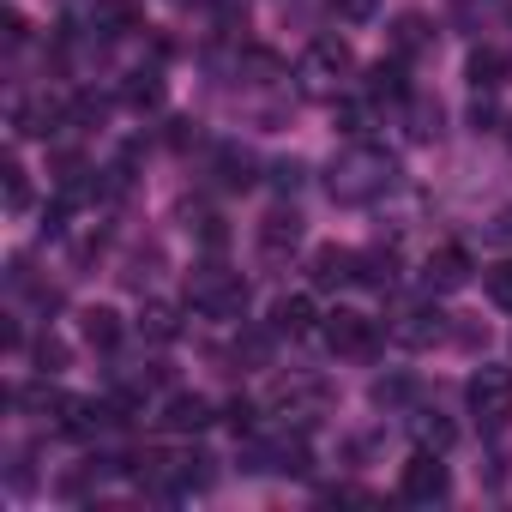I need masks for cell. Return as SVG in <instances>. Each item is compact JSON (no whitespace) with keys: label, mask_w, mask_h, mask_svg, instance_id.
<instances>
[{"label":"cell","mask_w":512,"mask_h":512,"mask_svg":"<svg viewBox=\"0 0 512 512\" xmlns=\"http://www.w3.org/2000/svg\"><path fill=\"white\" fill-rule=\"evenodd\" d=\"M410 392H416V380H404V374L374 380V404H380V410H404V404H410Z\"/></svg>","instance_id":"obj_25"},{"label":"cell","mask_w":512,"mask_h":512,"mask_svg":"<svg viewBox=\"0 0 512 512\" xmlns=\"http://www.w3.org/2000/svg\"><path fill=\"white\" fill-rule=\"evenodd\" d=\"M350 73H356V55H350L344 37H314V43L302 49V61H296V85H302L308 97H326V103L350 85Z\"/></svg>","instance_id":"obj_2"},{"label":"cell","mask_w":512,"mask_h":512,"mask_svg":"<svg viewBox=\"0 0 512 512\" xmlns=\"http://www.w3.org/2000/svg\"><path fill=\"white\" fill-rule=\"evenodd\" d=\"M410 434H416V446H428V452H446V446L458 440V428H452L440 410H410Z\"/></svg>","instance_id":"obj_19"},{"label":"cell","mask_w":512,"mask_h":512,"mask_svg":"<svg viewBox=\"0 0 512 512\" xmlns=\"http://www.w3.org/2000/svg\"><path fill=\"white\" fill-rule=\"evenodd\" d=\"M470 121H476V133H482V127H494V103H488V97H476V109H470Z\"/></svg>","instance_id":"obj_33"},{"label":"cell","mask_w":512,"mask_h":512,"mask_svg":"<svg viewBox=\"0 0 512 512\" xmlns=\"http://www.w3.org/2000/svg\"><path fill=\"white\" fill-rule=\"evenodd\" d=\"M127 103H133V109H157V103H163V79H157V73H133Z\"/></svg>","instance_id":"obj_26"},{"label":"cell","mask_w":512,"mask_h":512,"mask_svg":"<svg viewBox=\"0 0 512 512\" xmlns=\"http://www.w3.org/2000/svg\"><path fill=\"white\" fill-rule=\"evenodd\" d=\"M296 247H302V217H296V211H272V217L260 223V253L278 266V260H290Z\"/></svg>","instance_id":"obj_10"},{"label":"cell","mask_w":512,"mask_h":512,"mask_svg":"<svg viewBox=\"0 0 512 512\" xmlns=\"http://www.w3.org/2000/svg\"><path fill=\"white\" fill-rule=\"evenodd\" d=\"M356 284L386 290V284H392V253H356Z\"/></svg>","instance_id":"obj_23"},{"label":"cell","mask_w":512,"mask_h":512,"mask_svg":"<svg viewBox=\"0 0 512 512\" xmlns=\"http://www.w3.org/2000/svg\"><path fill=\"white\" fill-rule=\"evenodd\" d=\"M392 338H398V344H410V350H428V344H440V338H446V314H440V308H410V314H398Z\"/></svg>","instance_id":"obj_11"},{"label":"cell","mask_w":512,"mask_h":512,"mask_svg":"<svg viewBox=\"0 0 512 512\" xmlns=\"http://www.w3.org/2000/svg\"><path fill=\"white\" fill-rule=\"evenodd\" d=\"M392 49H398V55H428V49H434V25H428L422 13H404V19L392 25Z\"/></svg>","instance_id":"obj_20"},{"label":"cell","mask_w":512,"mask_h":512,"mask_svg":"<svg viewBox=\"0 0 512 512\" xmlns=\"http://www.w3.org/2000/svg\"><path fill=\"white\" fill-rule=\"evenodd\" d=\"M368 97H374V103H410V73H404V61H374V67H368Z\"/></svg>","instance_id":"obj_14"},{"label":"cell","mask_w":512,"mask_h":512,"mask_svg":"<svg viewBox=\"0 0 512 512\" xmlns=\"http://www.w3.org/2000/svg\"><path fill=\"white\" fill-rule=\"evenodd\" d=\"M410 139H440V103L410 97Z\"/></svg>","instance_id":"obj_24"},{"label":"cell","mask_w":512,"mask_h":512,"mask_svg":"<svg viewBox=\"0 0 512 512\" xmlns=\"http://www.w3.org/2000/svg\"><path fill=\"white\" fill-rule=\"evenodd\" d=\"M326 404H332V386H326V380H314V374H290V380H278V386H272V410H278V416H290V422H314Z\"/></svg>","instance_id":"obj_7"},{"label":"cell","mask_w":512,"mask_h":512,"mask_svg":"<svg viewBox=\"0 0 512 512\" xmlns=\"http://www.w3.org/2000/svg\"><path fill=\"white\" fill-rule=\"evenodd\" d=\"M314 284H320V290L356 284V247H320V253H314Z\"/></svg>","instance_id":"obj_13"},{"label":"cell","mask_w":512,"mask_h":512,"mask_svg":"<svg viewBox=\"0 0 512 512\" xmlns=\"http://www.w3.org/2000/svg\"><path fill=\"white\" fill-rule=\"evenodd\" d=\"M211 422H217V410H211V398H199V392H175L169 410H163V428H169V434H199V428H211Z\"/></svg>","instance_id":"obj_12"},{"label":"cell","mask_w":512,"mask_h":512,"mask_svg":"<svg viewBox=\"0 0 512 512\" xmlns=\"http://www.w3.org/2000/svg\"><path fill=\"white\" fill-rule=\"evenodd\" d=\"M314 326H320L314 296H278V302H272V320H266L272 338H308Z\"/></svg>","instance_id":"obj_9"},{"label":"cell","mask_w":512,"mask_h":512,"mask_svg":"<svg viewBox=\"0 0 512 512\" xmlns=\"http://www.w3.org/2000/svg\"><path fill=\"white\" fill-rule=\"evenodd\" d=\"M25 37H31V19H25V13H19V7H13V13H7V43H13V49H19V43H25Z\"/></svg>","instance_id":"obj_32"},{"label":"cell","mask_w":512,"mask_h":512,"mask_svg":"<svg viewBox=\"0 0 512 512\" xmlns=\"http://www.w3.org/2000/svg\"><path fill=\"white\" fill-rule=\"evenodd\" d=\"M187 302H193L199 314H211V320H235L241 302H247V284H241V272H229V266H193Z\"/></svg>","instance_id":"obj_3"},{"label":"cell","mask_w":512,"mask_h":512,"mask_svg":"<svg viewBox=\"0 0 512 512\" xmlns=\"http://www.w3.org/2000/svg\"><path fill=\"white\" fill-rule=\"evenodd\" d=\"M217 169H223V187H253V181H260V175H253V169H260L253 151H235V145L217 157Z\"/></svg>","instance_id":"obj_22"},{"label":"cell","mask_w":512,"mask_h":512,"mask_svg":"<svg viewBox=\"0 0 512 512\" xmlns=\"http://www.w3.org/2000/svg\"><path fill=\"white\" fill-rule=\"evenodd\" d=\"M79 332H85L91 350H115V344H121V314H115V308H85V314H79Z\"/></svg>","instance_id":"obj_18"},{"label":"cell","mask_w":512,"mask_h":512,"mask_svg":"<svg viewBox=\"0 0 512 512\" xmlns=\"http://www.w3.org/2000/svg\"><path fill=\"white\" fill-rule=\"evenodd\" d=\"M229 428H235V434H253V404H247V398L229 404Z\"/></svg>","instance_id":"obj_31"},{"label":"cell","mask_w":512,"mask_h":512,"mask_svg":"<svg viewBox=\"0 0 512 512\" xmlns=\"http://www.w3.org/2000/svg\"><path fill=\"white\" fill-rule=\"evenodd\" d=\"M446 494H452V470L440 464V452L416 446L410 464L398 470V500H410V506H434V500H446Z\"/></svg>","instance_id":"obj_5"},{"label":"cell","mask_w":512,"mask_h":512,"mask_svg":"<svg viewBox=\"0 0 512 512\" xmlns=\"http://www.w3.org/2000/svg\"><path fill=\"white\" fill-rule=\"evenodd\" d=\"M488 296H494V308H512V260L488 266Z\"/></svg>","instance_id":"obj_28"},{"label":"cell","mask_w":512,"mask_h":512,"mask_svg":"<svg viewBox=\"0 0 512 512\" xmlns=\"http://www.w3.org/2000/svg\"><path fill=\"white\" fill-rule=\"evenodd\" d=\"M13 127L31 133V139H43V133L61 127V103H55V97H25V103L13 109Z\"/></svg>","instance_id":"obj_16"},{"label":"cell","mask_w":512,"mask_h":512,"mask_svg":"<svg viewBox=\"0 0 512 512\" xmlns=\"http://www.w3.org/2000/svg\"><path fill=\"white\" fill-rule=\"evenodd\" d=\"M91 25H97L103 37H127V31H139V25H145V13H139V0H97Z\"/></svg>","instance_id":"obj_15"},{"label":"cell","mask_w":512,"mask_h":512,"mask_svg":"<svg viewBox=\"0 0 512 512\" xmlns=\"http://www.w3.org/2000/svg\"><path fill=\"white\" fill-rule=\"evenodd\" d=\"M139 332H145L151 344H175V338H181V308H175V302H145V308H139Z\"/></svg>","instance_id":"obj_17"},{"label":"cell","mask_w":512,"mask_h":512,"mask_svg":"<svg viewBox=\"0 0 512 512\" xmlns=\"http://www.w3.org/2000/svg\"><path fill=\"white\" fill-rule=\"evenodd\" d=\"M31 205V181H25V163L7 157V211H25Z\"/></svg>","instance_id":"obj_27"},{"label":"cell","mask_w":512,"mask_h":512,"mask_svg":"<svg viewBox=\"0 0 512 512\" xmlns=\"http://www.w3.org/2000/svg\"><path fill=\"white\" fill-rule=\"evenodd\" d=\"M37 368L43 374H61L67 368V344L61 338H37Z\"/></svg>","instance_id":"obj_30"},{"label":"cell","mask_w":512,"mask_h":512,"mask_svg":"<svg viewBox=\"0 0 512 512\" xmlns=\"http://www.w3.org/2000/svg\"><path fill=\"white\" fill-rule=\"evenodd\" d=\"M398 187V157L380 145H350L326 163V193L338 205H374Z\"/></svg>","instance_id":"obj_1"},{"label":"cell","mask_w":512,"mask_h":512,"mask_svg":"<svg viewBox=\"0 0 512 512\" xmlns=\"http://www.w3.org/2000/svg\"><path fill=\"white\" fill-rule=\"evenodd\" d=\"M470 85L476 91H500L506 85V55L500 49H476L470 55Z\"/></svg>","instance_id":"obj_21"},{"label":"cell","mask_w":512,"mask_h":512,"mask_svg":"<svg viewBox=\"0 0 512 512\" xmlns=\"http://www.w3.org/2000/svg\"><path fill=\"white\" fill-rule=\"evenodd\" d=\"M464 404H470V416H476L482 428H506V422H512V368L482 362V368L470 374V386H464Z\"/></svg>","instance_id":"obj_4"},{"label":"cell","mask_w":512,"mask_h":512,"mask_svg":"<svg viewBox=\"0 0 512 512\" xmlns=\"http://www.w3.org/2000/svg\"><path fill=\"white\" fill-rule=\"evenodd\" d=\"M470 272H476V266H470V253H464V247H434L428 260H422V284H428L434 296L464 290V284H470Z\"/></svg>","instance_id":"obj_8"},{"label":"cell","mask_w":512,"mask_h":512,"mask_svg":"<svg viewBox=\"0 0 512 512\" xmlns=\"http://www.w3.org/2000/svg\"><path fill=\"white\" fill-rule=\"evenodd\" d=\"M326 344H332V356H356V362H368L374 350H380V326L368 320V314H356V308H338V314H326Z\"/></svg>","instance_id":"obj_6"},{"label":"cell","mask_w":512,"mask_h":512,"mask_svg":"<svg viewBox=\"0 0 512 512\" xmlns=\"http://www.w3.org/2000/svg\"><path fill=\"white\" fill-rule=\"evenodd\" d=\"M332 13H338L344 25H368V19L380 13V0H332Z\"/></svg>","instance_id":"obj_29"}]
</instances>
